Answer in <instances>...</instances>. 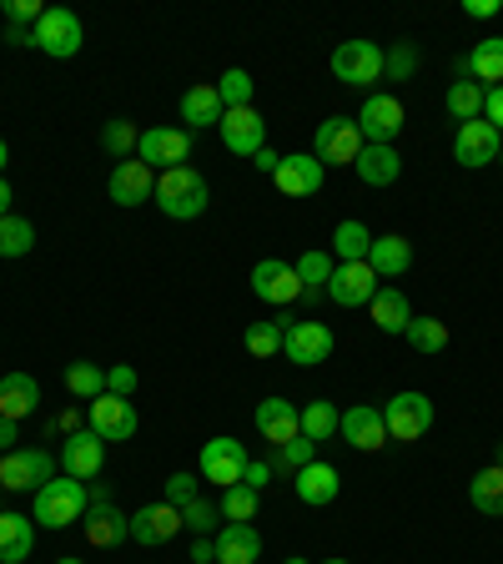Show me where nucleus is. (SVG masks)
<instances>
[{"instance_id": "nucleus-1", "label": "nucleus", "mask_w": 503, "mask_h": 564, "mask_svg": "<svg viewBox=\"0 0 503 564\" xmlns=\"http://www.w3.org/2000/svg\"><path fill=\"white\" fill-rule=\"evenodd\" d=\"M156 207L172 217V223H192V217H201L211 202V187L207 176L197 172V166H172V172L156 176Z\"/></svg>"}, {"instance_id": "nucleus-2", "label": "nucleus", "mask_w": 503, "mask_h": 564, "mask_svg": "<svg viewBox=\"0 0 503 564\" xmlns=\"http://www.w3.org/2000/svg\"><path fill=\"white\" fill-rule=\"evenodd\" d=\"M86 509H91V489H86L81 479H70V474H56L51 484L35 489L31 519L41 529H66V524H76V519H86Z\"/></svg>"}, {"instance_id": "nucleus-3", "label": "nucleus", "mask_w": 503, "mask_h": 564, "mask_svg": "<svg viewBox=\"0 0 503 564\" xmlns=\"http://www.w3.org/2000/svg\"><path fill=\"white\" fill-rule=\"evenodd\" d=\"M363 147L368 141H363V131H358V117H328L313 137V156L322 166H352Z\"/></svg>"}, {"instance_id": "nucleus-4", "label": "nucleus", "mask_w": 503, "mask_h": 564, "mask_svg": "<svg viewBox=\"0 0 503 564\" xmlns=\"http://www.w3.org/2000/svg\"><path fill=\"white\" fill-rule=\"evenodd\" d=\"M383 423H387V438H398V444H413L434 429V403L428 393H393L383 403Z\"/></svg>"}, {"instance_id": "nucleus-5", "label": "nucleus", "mask_w": 503, "mask_h": 564, "mask_svg": "<svg viewBox=\"0 0 503 564\" xmlns=\"http://www.w3.org/2000/svg\"><path fill=\"white\" fill-rule=\"evenodd\" d=\"M31 35H35V51H46V56H56V61H70L76 51H81V41H86L81 15L61 11V6H51V11L35 21Z\"/></svg>"}, {"instance_id": "nucleus-6", "label": "nucleus", "mask_w": 503, "mask_h": 564, "mask_svg": "<svg viewBox=\"0 0 503 564\" xmlns=\"http://www.w3.org/2000/svg\"><path fill=\"white\" fill-rule=\"evenodd\" d=\"M192 156V137L182 127H146L136 141V162H146L156 176L172 172V166H187Z\"/></svg>"}, {"instance_id": "nucleus-7", "label": "nucleus", "mask_w": 503, "mask_h": 564, "mask_svg": "<svg viewBox=\"0 0 503 564\" xmlns=\"http://www.w3.org/2000/svg\"><path fill=\"white\" fill-rule=\"evenodd\" d=\"M332 76H338L342 86L383 82V46H373V41H342V46L332 51Z\"/></svg>"}, {"instance_id": "nucleus-8", "label": "nucleus", "mask_w": 503, "mask_h": 564, "mask_svg": "<svg viewBox=\"0 0 503 564\" xmlns=\"http://www.w3.org/2000/svg\"><path fill=\"white\" fill-rule=\"evenodd\" d=\"M247 464H252V454H247V444H237V438H211V444H201V479L217 484V489H232V484H242Z\"/></svg>"}, {"instance_id": "nucleus-9", "label": "nucleus", "mask_w": 503, "mask_h": 564, "mask_svg": "<svg viewBox=\"0 0 503 564\" xmlns=\"http://www.w3.org/2000/svg\"><path fill=\"white\" fill-rule=\"evenodd\" d=\"M56 474H51V454L46 448H11V454H0V489H41V484H51Z\"/></svg>"}, {"instance_id": "nucleus-10", "label": "nucleus", "mask_w": 503, "mask_h": 564, "mask_svg": "<svg viewBox=\"0 0 503 564\" xmlns=\"http://www.w3.org/2000/svg\"><path fill=\"white\" fill-rule=\"evenodd\" d=\"M403 101L387 91H373L363 101V111H358V131H363V141H378V147H393L403 131Z\"/></svg>"}, {"instance_id": "nucleus-11", "label": "nucleus", "mask_w": 503, "mask_h": 564, "mask_svg": "<svg viewBox=\"0 0 503 564\" xmlns=\"http://www.w3.org/2000/svg\"><path fill=\"white\" fill-rule=\"evenodd\" d=\"M182 509L176 505H141L136 514H131V544H146V550H156V544H172L176 534H182Z\"/></svg>"}, {"instance_id": "nucleus-12", "label": "nucleus", "mask_w": 503, "mask_h": 564, "mask_svg": "<svg viewBox=\"0 0 503 564\" xmlns=\"http://www.w3.org/2000/svg\"><path fill=\"white\" fill-rule=\"evenodd\" d=\"M222 147L232 156H247V162H252V156L262 152V147H267V121L258 117V106H242V111H227L222 117Z\"/></svg>"}, {"instance_id": "nucleus-13", "label": "nucleus", "mask_w": 503, "mask_h": 564, "mask_svg": "<svg viewBox=\"0 0 503 564\" xmlns=\"http://www.w3.org/2000/svg\"><path fill=\"white\" fill-rule=\"evenodd\" d=\"M282 352H287L297 368L328 364V358H332V328H328V323H287Z\"/></svg>"}, {"instance_id": "nucleus-14", "label": "nucleus", "mask_w": 503, "mask_h": 564, "mask_svg": "<svg viewBox=\"0 0 503 564\" xmlns=\"http://www.w3.org/2000/svg\"><path fill=\"white\" fill-rule=\"evenodd\" d=\"M106 192H111V202H117V207H141V202L156 197V172L146 162H136V156H127V162L111 166Z\"/></svg>"}, {"instance_id": "nucleus-15", "label": "nucleus", "mask_w": 503, "mask_h": 564, "mask_svg": "<svg viewBox=\"0 0 503 564\" xmlns=\"http://www.w3.org/2000/svg\"><path fill=\"white\" fill-rule=\"evenodd\" d=\"M252 293L262 297V303H277L287 307L293 297H303V282H297V268L282 258H262L258 268H252Z\"/></svg>"}, {"instance_id": "nucleus-16", "label": "nucleus", "mask_w": 503, "mask_h": 564, "mask_svg": "<svg viewBox=\"0 0 503 564\" xmlns=\"http://www.w3.org/2000/svg\"><path fill=\"white\" fill-rule=\"evenodd\" d=\"M499 147H503V137L489 127V121H463V127L453 131V156L469 172H479V166H489V162H499Z\"/></svg>"}, {"instance_id": "nucleus-17", "label": "nucleus", "mask_w": 503, "mask_h": 564, "mask_svg": "<svg viewBox=\"0 0 503 564\" xmlns=\"http://www.w3.org/2000/svg\"><path fill=\"white\" fill-rule=\"evenodd\" d=\"M373 293H378V272L368 268V262H338V268H332L328 297L338 307H363V303H373Z\"/></svg>"}, {"instance_id": "nucleus-18", "label": "nucleus", "mask_w": 503, "mask_h": 564, "mask_svg": "<svg viewBox=\"0 0 503 564\" xmlns=\"http://www.w3.org/2000/svg\"><path fill=\"white\" fill-rule=\"evenodd\" d=\"M272 182H277V192H287V197H313V192H322V182H328V166L317 162L313 152H293V156H282Z\"/></svg>"}, {"instance_id": "nucleus-19", "label": "nucleus", "mask_w": 503, "mask_h": 564, "mask_svg": "<svg viewBox=\"0 0 503 564\" xmlns=\"http://www.w3.org/2000/svg\"><path fill=\"white\" fill-rule=\"evenodd\" d=\"M338 434L348 438L358 454H378V448L387 444V423H383V409H373V403H352L348 413H342Z\"/></svg>"}, {"instance_id": "nucleus-20", "label": "nucleus", "mask_w": 503, "mask_h": 564, "mask_svg": "<svg viewBox=\"0 0 503 564\" xmlns=\"http://www.w3.org/2000/svg\"><path fill=\"white\" fill-rule=\"evenodd\" d=\"M61 469L70 474V479H96V474L106 469V438L91 434V429H81V434H70L66 444H61Z\"/></svg>"}, {"instance_id": "nucleus-21", "label": "nucleus", "mask_w": 503, "mask_h": 564, "mask_svg": "<svg viewBox=\"0 0 503 564\" xmlns=\"http://www.w3.org/2000/svg\"><path fill=\"white\" fill-rule=\"evenodd\" d=\"M91 434H101L106 444H127L136 434V409L131 399H117V393H101L91 403Z\"/></svg>"}, {"instance_id": "nucleus-22", "label": "nucleus", "mask_w": 503, "mask_h": 564, "mask_svg": "<svg viewBox=\"0 0 503 564\" xmlns=\"http://www.w3.org/2000/svg\"><path fill=\"white\" fill-rule=\"evenodd\" d=\"M258 434L267 438L272 448L277 444H293L297 434H303V409L287 399H262L258 403Z\"/></svg>"}, {"instance_id": "nucleus-23", "label": "nucleus", "mask_w": 503, "mask_h": 564, "mask_svg": "<svg viewBox=\"0 0 503 564\" xmlns=\"http://www.w3.org/2000/svg\"><path fill=\"white\" fill-rule=\"evenodd\" d=\"M211 544H217V564H258L262 560L258 524H222Z\"/></svg>"}, {"instance_id": "nucleus-24", "label": "nucleus", "mask_w": 503, "mask_h": 564, "mask_svg": "<svg viewBox=\"0 0 503 564\" xmlns=\"http://www.w3.org/2000/svg\"><path fill=\"white\" fill-rule=\"evenodd\" d=\"M293 489H297V499H303V505L322 509V505H332V499H338L342 479H338V469H332V464L313 458L307 469H297V474H293Z\"/></svg>"}, {"instance_id": "nucleus-25", "label": "nucleus", "mask_w": 503, "mask_h": 564, "mask_svg": "<svg viewBox=\"0 0 503 564\" xmlns=\"http://www.w3.org/2000/svg\"><path fill=\"white\" fill-rule=\"evenodd\" d=\"M86 540H91V550H117V544H127L131 514H121L117 505H91V514H86Z\"/></svg>"}, {"instance_id": "nucleus-26", "label": "nucleus", "mask_w": 503, "mask_h": 564, "mask_svg": "<svg viewBox=\"0 0 503 564\" xmlns=\"http://www.w3.org/2000/svg\"><path fill=\"white\" fill-rule=\"evenodd\" d=\"M352 172L363 176L368 187H393L403 176V156L398 147H378V141H368L363 152H358V162H352Z\"/></svg>"}, {"instance_id": "nucleus-27", "label": "nucleus", "mask_w": 503, "mask_h": 564, "mask_svg": "<svg viewBox=\"0 0 503 564\" xmlns=\"http://www.w3.org/2000/svg\"><path fill=\"white\" fill-rule=\"evenodd\" d=\"M222 117H227V106H222V96H217V82L187 86V96H182V121H187V127L207 131V127H222Z\"/></svg>"}, {"instance_id": "nucleus-28", "label": "nucleus", "mask_w": 503, "mask_h": 564, "mask_svg": "<svg viewBox=\"0 0 503 564\" xmlns=\"http://www.w3.org/2000/svg\"><path fill=\"white\" fill-rule=\"evenodd\" d=\"M35 550V519L31 514H0V564H25Z\"/></svg>"}, {"instance_id": "nucleus-29", "label": "nucleus", "mask_w": 503, "mask_h": 564, "mask_svg": "<svg viewBox=\"0 0 503 564\" xmlns=\"http://www.w3.org/2000/svg\"><path fill=\"white\" fill-rule=\"evenodd\" d=\"M368 268H373L378 278H403V272H413V242H408V237H398V232L373 237Z\"/></svg>"}, {"instance_id": "nucleus-30", "label": "nucleus", "mask_w": 503, "mask_h": 564, "mask_svg": "<svg viewBox=\"0 0 503 564\" xmlns=\"http://www.w3.org/2000/svg\"><path fill=\"white\" fill-rule=\"evenodd\" d=\"M41 403V383L31 373H6L0 378V419H15L21 423L25 413H35Z\"/></svg>"}, {"instance_id": "nucleus-31", "label": "nucleus", "mask_w": 503, "mask_h": 564, "mask_svg": "<svg viewBox=\"0 0 503 564\" xmlns=\"http://www.w3.org/2000/svg\"><path fill=\"white\" fill-rule=\"evenodd\" d=\"M373 323L383 333H408V323H413V303H408V293L403 288H378L373 293Z\"/></svg>"}, {"instance_id": "nucleus-32", "label": "nucleus", "mask_w": 503, "mask_h": 564, "mask_svg": "<svg viewBox=\"0 0 503 564\" xmlns=\"http://www.w3.org/2000/svg\"><path fill=\"white\" fill-rule=\"evenodd\" d=\"M469 70L479 86H503V35H489L469 51Z\"/></svg>"}, {"instance_id": "nucleus-33", "label": "nucleus", "mask_w": 503, "mask_h": 564, "mask_svg": "<svg viewBox=\"0 0 503 564\" xmlns=\"http://www.w3.org/2000/svg\"><path fill=\"white\" fill-rule=\"evenodd\" d=\"M469 499H473V509H479V514L503 519V469H499V464H489V469L473 474Z\"/></svg>"}, {"instance_id": "nucleus-34", "label": "nucleus", "mask_w": 503, "mask_h": 564, "mask_svg": "<svg viewBox=\"0 0 503 564\" xmlns=\"http://www.w3.org/2000/svg\"><path fill=\"white\" fill-rule=\"evenodd\" d=\"M293 268H297V282H303V297H313V303H317V297H328V278H332V258H328V252H317V247H313V252H303Z\"/></svg>"}, {"instance_id": "nucleus-35", "label": "nucleus", "mask_w": 503, "mask_h": 564, "mask_svg": "<svg viewBox=\"0 0 503 564\" xmlns=\"http://www.w3.org/2000/svg\"><path fill=\"white\" fill-rule=\"evenodd\" d=\"M368 252H373V232H368L363 223H338V232H332V258L338 262H368Z\"/></svg>"}, {"instance_id": "nucleus-36", "label": "nucleus", "mask_w": 503, "mask_h": 564, "mask_svg": "<svg viewBox=\"0 0 503 564\" xmlns=\"http://www.w3.org/2000/svg\"><path fill=\"white\" fill-rule=\"evenodd\" d=\"M287 323H293V317H267V323H252V328L242 333V348L252 352V358H272V352H282Z\"/></svg>"}, {"instance_id": "nucleus-37", "label": "nucleus", "mask_w": 503, "mask_h": 564, "mask_svg": "<svg viewBox=\"0 0 503 564\" xmlns=\"http://www.w3.org/2000/svg\"><path fill=\"white\" fill-rule=\"evenodd\" d=\"M483 91L489 86H479V82H453L448 86V117L463 127V121H479L483 117Z\"/></svg>"}, {"instance_id": "nucleus-38", "label": "nucleus", "mask_w": 503, "mask_h": 564, "mask_svg": "<svg viewBox=\"0 0 503 564\" xmlns=\"http://www.w3.org/2000/svg\"><path fill=\"white\" fill-rule=\"evenodd\" d=\"M338 423H342V413L332 409L328 399H313V403H303V434L313 438V444H328V438L338 434Z\"/></svg>"}, {"instance_id": "nucleus-39", "label": "nucleus", "mask_w": 503, "mask_h": 564, "mask_svg": "<svg viewBox=\"0 0 503 564\" xmlns=\"http://www.w3.org/2000/svg\"><path fill=\"white\" fill-rule=\"evenodd\" d=\"M222 519L227 524H252L258 519V509H262V494L258 489H247V484H232V489H222Z\"/></svg>"}, {"instance_id": "nucleus-40", "label": "nucleus", "mask_w": 503, "mask_h": 564, "mask_svg": "<svg viewBox=\"0 0 503 564\" xmlns=\"http://www.w3.org/2000/svg\"><path fill=\"white\" fill-rule=\"evenodd\" d=\"M35 247V227L25 223V217H0V258H25Z\"/></svg>"}, {"instance_id": "nucleus-41", "label": "nucleus", "mask_w": 503, "mask_h": 564, "mask_svg": "<svg viewBox=\"0 0 503 564\" xmlns=\"http://www.w3.org/2000/svg\"><path fill=\"white\" fill-rule=\"evenodd\" d=\"M403 338H408L418 352H444V348H448V323H438V317L418 313V317L408 323V333H403Z\"/></svg>"}, {"instance_id": "nucleus-42", "label": "nucleus", "mask_w": 503, "mask_h": 564, "mask_svg": "<svg viewBox=\"0 0 503 564\" xmlns=\"http://www.w3.org/2000/svg\"><path fill=\"white\" fill-rule=\"evenodd\" d=\"M66 388L76 393V399H101L106 393V368L101 364H70L66 368Z\"/></svg>"}, {"instance_id": "nucleus-43", "label": "nucleus", "mask_w": 503, "mask_h": 564, "mask_svg": "<svg viewBox=\"0 0 503 564\" xmlns=\"http://www.w3.org/2000/svg\"><path fill=\"white\" fill-rule=\"evenodd\" d=\"M217 96H222L227 111H242V106H252V76H247L242 66H232L222 82H217Z\"/></svg>"}, {"instance_id": "nucleus-44", "label": "nucleus", "mask_w": 503, "mask_h": 564, "mask_svg": "<svg viewBox=\"0 0 503 564\" xmlns=\"http://www.w3.org/2000/svg\"><path fill=\"white\" fill-rule=\"evenodd\" d=\"M136 141H141L136 121H106V127H101V147H106L111 156H121V162L136 152Z\"/></svg>"}, {"instance_id": "nucleus-45", "label": "nucleus", "mask_w": 503, "mask_h": 564, "mask_svg": "<svg viewBox=\"0 0 503 564\" xmlns=\"http://www.w3.org/2000/svg\"><path fill=\"white\" fill-rule=\"evenodd\" d=\"M413 70H418V46H413V41H398L393 51H383V76L387 82H408Z\"/></svg>"}, {"instance_id": "nucleus-46", "label": "nucleus", "mask_w": 503, "mask_h": 564, "mask_svg": "<svg viewBox=\"0 0 503 564\" xmlns=\"http://www.w3.org/2000/svg\"><path fill=\"white\" fill-rule=\"evenodd\" d=\"M313 458H317V444L307 434H297L293 444H277V469H293L297 474V469H307Z\"/></svg>"}, {"instance_id": "nucleus-47", "label": "nucleus", "mask_w": 503, "mask_h": 564, "mask_svg": "<svg viewBox=\"0 0 503 564\" xmlns=\"http://www.w3.org/2000/svg\"><path fill=\"white\" fill-rule=\"evenodd\" d=\"M217 514H222V509H211L207 499H192V505L182 509V524H187L197 540H211V524H217Z\"/></svg>"}, {"instance_id": "nucleus-48", "label": "nucleus", "mask_w": 503, "mask_h": 564, "mask_svg": "<svg viewBox=\"0 0 503 564\" xmlns=\"http://www.w3.org/2000/svg\"><path fill=\"white\" fill-rule=\"evenodd\" d=\"M41 15H46L41 0H6V25H25V31H35Z\"/></svg>"}, {"instance_id": "nucleus-49", "label": "nucleus", "mask_w": 503, "mask_h": 564, "mask_svg": "<svg viewBox=\"0 0 503 564\" xmlns=\"http://www.w3.org/2000/svg\"><path fill=\"white\" fill-rule=\"evenodd\" d=\"M136 368L131 364H117V368H106V393H117V399H131L136 393Z\"/></svg>"}, {"instance_id": "nucleus-50", "label": "nucleus", "mask_w": 503, "mask_h": 564, "mask_svg": "<svg viewBox=\"0 0 503 564\" xmlns=\"http://www.w3.org/2000/svg\"><path fill=\"white\" fill-rule=\"evenodd\" d=\"M192 499H197V474H172V479H166V505L187 509Z\"/></svg>"}, {"instance_id": "nucleus-51", "label": "nucleus", "mask_w": 503, "mask_h": 564, "mask_svg": "<svg viewBox=\"0 0 503 564\" xmlns=\"http://www.w3.org/2000/svg\"><path fill=\"white\" fill-rule=\"evenodd\" d=\"M483 121L503 137V86H489V91H483Z\"/></svg>"}, {"instance_id": "nucleus-52", "label": "nucleus", "mask_w": 503, "mask_h": 564, "mask_svg": "<svg viewBox=\"0 0 503 564\" xmlns=\"http://www.w3.org/2000/svg\"><path fill=\"white\" fill-rule=\"evenodd\" d=\"M272 479V464H262V458H252V464H247V474H242V484L247 489H258L262 494V484Z\"/></svg>"}, {"instance_id": "nucleus-53", "label": "nucleus", "mask_w": 503, "mask_h": 564, "mask_svg": "<svg viewBox=\"0 0 503 564\" xmlns=\"http://www.w3.org/2000/svg\"><path fill=\"white\" fill-rule=\"evenodd\" d=\"M463 11H469L473 21H493V15L503 11V0H469V6H463Z\"/></svg>"}, {"instance_id": "nucleus-54", "label": "nucleus", "mask_w": 503, "mask_h": 564, "mask_svg": "<svg viewBox=\"0 0 503 564\" xmlns=\"http://www.w3.org/2000/svg\"><path fill=\"white\" fill-rule=\"evenodd\" d=\"M252 166H258V172H267V176H272V172H277V166H282V156L272 152V147H262V152L252 156Z\"/></svg>"}, {"instance_id": "nucleus-55", "label": "nucleus", "mask_w": 503, "mask_h": 564, "mask_svg": "<svg viewBox=\"0 0 503 564\" xmlns=\"http://www.w3.org/2000/svg\"><path fill=\"white\" fill-rule=\"evenodd\" d=\"M211 560H217V544H211V540L192 544V564H211Z\"/></svg>"}, {"instance_id": "nucleus-56", "label": "nucleus", "mask_w": 503, "mask_h": 564, "mask_svg": "<svg viewBox=\"0 0 503 564\" xmlns=\"http://www.w3.org/2000/svg\"><path fill=\"white\" fill-rule=\"evenodd\" d=\"M6 41H11V46H35V35L25 31V25H6Z\"/></svg>"}, {"instance_id": "nucleus-57", "label": "nucleus", "mask_w": 503, "mask_h": 564, "mask_svg": "<svg viewBox=\"0 0 503 564\" xmlns=\"http://www.w3.org/2000/svg\"><path fill=\"white\" fill-rule=\"evenodd\" d=\"M15 444V419H0V448Z\"/></svg>"}, {"instance_id": "nucleus-58", "label": "nucleus", "mask_w": 503, "mask_h": 564, "mask_svg": "<svg viewBox=\"0 0 503 564\" xmlns=\"http://www.w3.org/2000/svg\"><path fill=\"white\" fill-rule=\"evenodd\" d=\"M0 217H11V182L0 176Z\"/></svg>"}, {"instance_id": "nucleus-59", "label": "nucleus", "mask_w": 503, "mask_h": 564, "mask_svg": "<svg viewBox=\"0 0 503 564\" xmlns=\"http://www.w3.org/2000/svg\"><path fill=\"white\" fill-rule=\"evenodd\" d=\"M6 162H11V147H6V137H0V176H6Z\"/></svg>"}, {"instance_id": "nucleus-60", "label": "nucleus", "mask_w": 503, "mask_h": 564, "mask_svg": "<svg viewBox=\"0 0 503 564\" xmlns=\"http://www.w3.org/2000/svg\"><path fill=\"white\" fill-rule=\"evenodd\" d=\"M287 564H313V560H297V554H287Z\"/></svg>"}, {"instance_id": "nucleus-61", "label": "nucleus", "mask_w": 503, "mask_h": 564, "mask_svg": "<svg viewBox=\"0 0 503 564\" xmlns=\"http://www.w3.org/2000/svg\"><path fill=\"white\" fill-rule=\"evenodd\" d=\"M56 564H81V560H56Z\"/></svg>"}, {"instance_id": "nucleus-62", "label": "nucleus", "mask_w": 503, "mask_h": 564, "mask_svg": "<svg viewBox=\"0 0 503 564\" xmlns=\"http://www.w3.org/2000/svg\"><path fill=\"white\" fill-rule=\"evenodd\" d=\"M322 564H348V560H322Z\"/></svg>"}, {"instance_id": "nucleus-63", "label": "nucleus", "mask_w": 503, "mask_h": 564, "mask_svg": "<svg viewBox=\"0 0 503 564\" xmlns=\"http://www.w3.org/2000/svg\"><path fill=\"white\" fill-rule=\"evenodd\" d=\"M499 469H503V448H499Z\"/></svg>"}, {"instance_id": "nucleus-64", "label": "nucleus", "mask_w": 503, "mask_h": 564, "mask_svg": "<svg viewBox=\"0 0 503 564\" xmlns=\"http://www.w3.org/2000/svg\"><path fill=\"white\" fill-rule=\"evenodd\" d=\"M499 162H503V147H499Z\"/></svg>"}]
</instances>
